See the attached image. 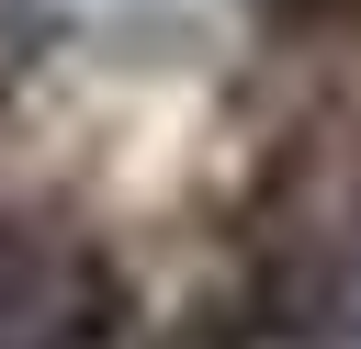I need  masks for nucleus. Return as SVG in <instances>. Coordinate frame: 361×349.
Segmentation results:
<instances>
[{
	"label": "nucleus",
	"mask_w": 361,
	"mask_h": 349,
	"mask_svg": "<svg viewBox=\"0 0 361 349\" xmlns=\"http://www.w3.org/2000/svg\"><path fill=\"white\" fill-rule=\"evenodd\" d=\"M124 259L68 214H0V349H113Z\"/></svg>",
	"instance_id": "nucleus-1"
}]
</instances>
